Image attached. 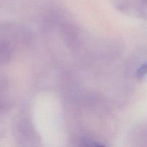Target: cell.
Instances as JSON below:
<instances>
[{"instance_id":"1","label":"cell","mask_w":147,"mask_h":147,"mask_svg":"<svg viewBox=\"0 0 147 147\" xmlns=\"http://www.w3.org/2000/svg\"><path fill=\"white\" fill-rule=\"evenodd\" d=\"M147 75V63L141 66L137 71V77L139 78H142Z\"/></svg>"}]
</instances>
